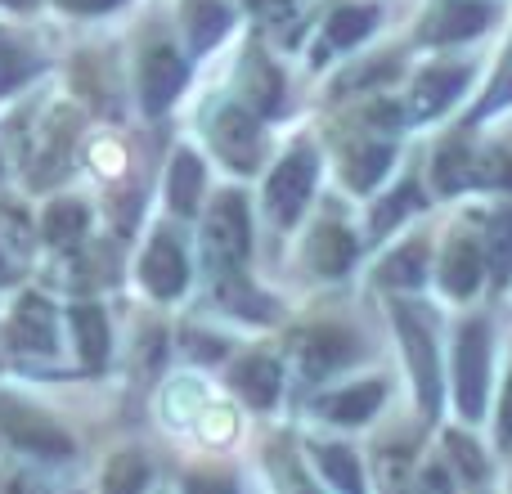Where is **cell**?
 <instances>
[{"label": "cell", "instance_id": "obj_44", "mask_svg": "<svg viewBox=\"0 0 512 494\" xmlns=\"http://www.w3.org/2000/svg\"><path fill=\"white\" fill-rule=\"evenodd\" d=\"M14 494H41V490H32V481H14Z\"/></svg>", "mask_w": 512, "mask_h": 494}, {"label": "cell", "instance_id": "obj_40", "mask_svg": "<svg viewBox=\"0 0 512 494\" xmlns=\"http://www.w3.org/2000/svg\"><path fill=\"white\" fill-rule=\"evenodd\" d=\"M243 5H248L256 18H265V23H279V18L292 14V5H297V0H243Z\"/></svg>", "mask_w": 512, "mask_h": 494}, {"label": "cell", "instance_id": "obj_16", "mask_svg": "<svg viewBox=\"0 0 512 494\" xmlns=\"http://www.w3.org/2000/svg\"><path fill=\"white\" fill-rule=\"evenodd\" d=\"M495 18V5L486 0H436V9L427 14L423 23V41L427 45H454V41H468V36H481Z\"/></svg>", "mask_w": 512, "mask_h": 494}, {"label": "cell", "instance_id": "obj_26", "mask_svg": "<svg viewBox=\"0 0 512 494\" xmlns=\"http://www.w3.org/2000/svg\"><path fill=\"white\" fill-rule=\"evenodd\" d=\"M481 256H486V274L495 279V288H504L512 279V198L504 207L481 216Z\"/></svg>", "mask_w": 512, "mask_h": 494}, {"label": "cell", "instance_id": "obj_12", "mask_svg": "<svg viewBox=\"0 0 512 494\" xmlns=\"http://www.w3.org/2000/svg\"><path fill=\"white\" fill-rule=\"evenodd\" d=\"M472 63H432L427 72H418L414 90H409L405 122H432V117L450 113V104L468 90Z\"/></svg>", "mask_w": 512, "mask_h": 494}, {"label": "cell", "instance_id": "obj_39", "mask_svg": "<svg viewBox=\"0 0 512 494\" xmlns=\"http://www.w3.org/2000/svg\"><path fill=\"white\" fill-rule=\"evenodd\" d=\"M450 477H445V468L441 463H432V468H423L414 477V494H450Z\"/></svg>", "mask_w": 512, "mask_h": 494}, {"label": "cell", "instance_id": "obj_20", "mask_svg": "<svg viewBox=\"0 0 512 494\" xmlns=\"http://www.w3.org/2000/svg\"><path fill=\"white\" fill-rule=\"evenodd\" d=\"M391 162H396V144L391 140H355L342 149V180L355 194H369L391 171Z\"/></svg>", "mask_w": 512, "mask_h": 494}, {"label": "cell", "instance_id": "obj_30", "mask_svg": "<svg viewBox=\"0 0 512 494\" xmlns=\"http://www.w3.org/2000/svg\"><path fill=\"white\" fill-rule=\"evenodd\" d=\"M86 230H90V212H86V203H77V198H54L41 216V239L50 247H59V252L77 247L86 239Z\"/></svg>", "mask_w": 512, "mask_h": 494}, {"label": "cell", "instance_id": "obj_43", "mask_svg": "<svg viewBox=\"0 0 512 494\" xmlns=\"http://www.w3.org/2000/svg\"><path fill=\"white\" fill-rule=\"evenodd\" d=\"M14 261H9V252H5V243H0V288H5V283H14Z\"/></svg>", "mask_w": 512, "mask_h": 494}, {"label": "cell", "instance_id": "obj_6", "mask_svg": "<svg viewBox=\"0 0 512 494\" xmlns=\"http://www.w3.org/2000/svg\"><path fill=\"white\" fill-rule=\"evenodd\" d=\"M0 436H5L14 450L32 454V459H45V463H63L77 450V441H72L45 409L27 405V400L9 396V391L0 396Z\"/></svg>", "mask_w": 512, "mask_h": 494}, {"label": "cell", "instance_id": "obj_8", "mask_svg": "<svg viewBox=\"0 0 512 494\" xmlns=\"http://www.w3.org/2000/svg\"><path fill=\"white\" fill-rule=\"evenodd\" d=\"M212 149L216 158L225 162L230 171H243V176H252L256 167H261L265 158V135H261V117L248 113L243 104H225L221 113L212 117Z\"/></svg>", "mask_w": 512, "mask_h": 494}, {"label": "cell", "instance_id": "obj_37", "mask_svg": "<svg viewBox=\"0 0 512 494\" xmlns=\"http://www.w3.org/2000/svg\"><path fill=\"white\" fill-rule=\"evenodd\" d=\"M180 494H239V477H230V472H189Z\"/></svg>", "mask_w": 512, "mask_h": 494}, {"label": "cell", "instance_id": "obj_2", "mask_svg": "<svg viewBox=\"0 0 512 494\" xmlns=\"http://www.w3.org/2000/svg\"><path fill=\"white\" fill-rule=\"evenodd\" d=\"M203 270H225V265H248L252 256V212L248 194L221 189L203 212V234H198Z\"/></svg>", "mask_w": 512, "mask_h": 494}, {"label": "cell", "instance_id": "obj_1", "mask_svg": "<svg viewBox=\"0 0 512 494\" xmlns=\"http://www.w3.org/2000/svg\"><path fill=\"white\" fill-rule=\"evenodd\" d=\"M391 324H396L400 351H405V369H409V378H414L423 418L436 423L441 405H445V378H441V342H436L432 319L418 306H409V301H391Z\"/></svg>", "mask_w": 512, "mask_h": 494}, {"label": "cell", "instance_id": "obj_3", "mask_svg": "<svg viewBox=\"0 0 512 494\" xmlns=\"http://www.w3.org/2000/svg\"><path fill=\"white\" fill-rule=\"evenodd\" d=\"M432 189L436 198H454L468 189H512V158L481 153L468 140H450L432 158Z\"/></svg>", "mask_w": 512, "mask_h": 494}, {"label": "cell", "instance_id": "obj_36", "mask_svg": "<svg viewBox=\"0 0 512 494\" xmlns=\"http://www.w3.org/2000/svg\"><path fill=\"white\" fill-rule=\"evenodd\" d=\"M185 351L194 355L198 364H216V360H225V355H230V342H225L221 333H207V328H189Z\"/></svg>", "mask_w": 512, "mask_h": 494}, {"label": "cell", "instance_id": "obj_17", "mask_svg": "<svg viewBox=\"0 0 512 494\" xmlns=\"http://www.w3.org/2000/svg\"><path fill=\"white\" fill-rule=\"evenodd\" d=\"M436 279H441L445 297H454V301L477 297L481 283H486V256H481V243L472 239V234H454V239L441 247V270H436Z\"/></svg>", "mask_w": 512, "mask_h": 494}, {"label": "cell", "instance_id": "obj_10", "mask_svg": "<svg viewBox=\"0 0 512 494\" xmlns=\"http://www.w3.org/2000/svg\"><path fill=\"white\" fill-rule=\"evenodd\" d=\"M360 252H364V243H360V234H355L351 225L319 221V225H310L306 243H301V265H306L315 279L333 283V279H346V274L355 270Z\"/></svg>", "mask_w": 512, "mask_h": 494}, {"label": "cell", "instance_id": "obj_4", "mask_svg": "<svg viewBox=\"0 0 512 494\" xmlns=\"http://www.w3.org/2000/svg\"><path fill=\"white\" fill-rule=\"evenodd\" d=\"M315 176H319V158L310 144H292L274 171L265 176V216H270L274 230H297L301 216L310 207V194H315Z\"/></svg>", "mask_w": 512, "mask_h": 494}, {"label": "cell", "instance_id": "obj_32", "mask_svg": "<svg viewBox=\"0 0 512 494\" xmlns=\"http://www.w3.org/2000/svg\"><path fill=\"white\" fill-rule=\"evenodd\" d=\"M149 486H153V463L140 450H122L108 459L104 494H149Z\"/></svg>", "mask_w": 512, "mask_h": 494}, {"label": "cell", "instance_id": "obj_42", "mask_svg": "<svg viewBox=\"0 0 512 494\" xmlns=\"http://www.w3.org/2000/svg\"><path fill=\"white\" fill-rule=\"evenodd\" d=\"M63 9H72V14H104V9L122 5V0H59Z\"/></svg>", "mask_w": 512, "mask_h": 494}, {"label": "cell", "instance_id": "obj_15", "mask_svg": "<svg viewBox=\"0 0 512 494\" xmlns=\"http://www.w3.org/2000/svg\"><path fill=\"white\" fill-rule=\"evenodd\" d=\"M225 382H230V391L248 409H256V414H270V409L279 405L283 369H279V360H270V355L248 351V355H239V360L230 364V378H225Z\"/></svg>", "mask_w": 512, "mask_h": 494}, {"label": "cell", "instance_id": "obj_11", "mask_svg": "<svg viewBox=\"0 0 512 494\" xmlns=\"http://www.w3.org/2000/svg\"><path fill=\"white\" fill-rule=\"evenodd\" d=\"M207 283H212V297L225 315L248 319V324H274L283 315L279 297H270L265 288H256L248 265H225V270H207Z\"/></svg>", "mask_w": 512, "mask_h": 494}, {"label": "cell", "instance_id": "obj_14", "mask_svg": "<svg viewBox=\"0 0 512 494\" xmlns=\"http://www.w3.org/2000/svg\"><path fill=\"white\" fill-rule=\"evenodd\" d=\"M9 346L23 355H54L59 351V315L41 292H23L9 315Z\"/></svg>", "mask_w": 512, "mask_h": 494}, {"label": "cell", "instance_id": "obj_21", "mask_svg": "<svg viewBox=\"0 0 512 494\" xmlns=\"http://www.w3.org/2000/svg\"><path fill=\"white\" fill-rule=\"evenodd\" d=\"M203 189H207V171L198 162L194 149H176L167 167V207L180 221H194L198 207H203Z\"/></svg>", "mask_w": 512, "mask_h": 494}, {"label": "cell", "instance_id": "obj_9", "mask_svg": "<svg viewBox=\"0 0 512 494\" xmlns=\"http://www.w3.org/2000/svg\"><path fill=\"white\" fill-rule=\"evenodd\" d=\"M140 283L153 301H176L189 288V247L176 230L162 225L140 256Z\"/></svg>", "mask_w": 512, "mask_h": 494}, {"label": "cell", "instance_id": "obj_45", "mask_svg": "<svg viewBox=\"0 0 512 494\" xmlns=\"http://www.w3.org/2000/svg\"><path fill=\"white\" fill-rule=\"evenodd\" d=\"M5 5H14V9H32L36 0H5Z\"/></svg>", "mask_w": 512, "mask_h": 494}, {"label": "cell", "instance_id": "obj_33", "mask_svg": "<svg viewBox=\"0 0 512 494\" xmlns=\"http://www.w3.org/2000/svg\"><path fill=\"white\" fill-rule=\"evenodd\" d=\"M445 454H450V463L463 472V481H468V486H481V481H486V472H490L486 468V450H481L468 432H450V436H445Z\"/></svg>", "mask_w": 512, "mask_h": 494}, {"label": "cell", "instance_id": "obj_35", "mask_svg": "<svg viewBox=\"0 0 512 494\" xmlns=\"http://www.w3.org/2000/svg\"><path fill=\"white\" fill-rule=\"evenodd\" d=\"M512 104V45H508V54H504V63H499V72H495V86H490V95L481 99L477 108H472V117H468V126H477V122H486V117H495V113H504V108Z\"/></svg>", "mask_w": 512, "mask_h": 494}, {"label": "cell", "instance_id": "obj_22", "mask_svg": "<svg viewBox=\"0 0 512 494\" xmlns=\"http://www.w3.org/2000/svg\"><path fill=\"white\" fill-rule=\"evenodd\" d=\"M378 18H382L378 5H346V9H337V14L328 18V27H324V36H319V45H315V63L333 59L337 50H355V45H360L364 36L378 27Z\"/></svg>", "mask_w": 512, "mask_h": 494}, {"label": "cell", "instance_id": "obj_34", "mask_svg": "<svg viewBox=\"0 0 512 494\" xmlns=\"http://www.w3.org/2000/svg\"><path fill=\"white\" fill-rule=\"evenodd\" d=\"M32 72H36V59L23 50V45H14L5 32H0V95L18 90L23 81H32Z\"/></svg>", "mask_w": 512, "mask_h": 494}, {"label": "cell", "instance_id": "obj_29", "mask_svg": "<svg viewBox=\"0 0 512 494\" xmlns=\"http://www.w3.org/2000/svg\"><path fill=\"white\" fill-rule=\"evenodd\" d=\"M427 256H432V243L418 234V239H409V243H400L396 252L387 256V261L378 265V283L382 288H423V279H427Z\"/></svg>", "mask_w": 512, "mask_h": 494}, {"label": "cell", "instance_id": "obj_24", "mask_svg": "<svg viewBox=\"0 0 512 494\" xmlns=\"http://www.w3.org/2000/svg\"><path fill=\"white\" fill-rule=\"evenodd\" d=\"M427 203H432V198H423V185H418L414 176L400 180V185L391 189L387 198H378V203H373V212H369V239L373 243L391 239V234H396L414 212H423Z\"/></svg>", "mask_w": 512, "mask_h": 494}, {"label": "cell", "instance_id": "obj_13", "mask_svg": "<svg viewBox=\"0 0 512 494\" xmlns=\"http://www.w3.org/2000/svg\"><path fill=\"white\" fill-rule=\"evenodd\" d=\"M189 81V63L171 45H149L140 59V104L149 117H162L180 99Z\"/></svg>", "mask_w": 512, "mask_h": 494}, {"label": "cell", "instance_id": "obj_23", "mask_svg": "<svg viewBox=\"0 0 512 494\" xmlns=\"http://www.w3.org/2000/svg\"><path fill=\"white\" fill-rule=\"evenodd\" d=\"M239 90H243V108L256 117H274L283 108V72L261 50H252L248 63H243Z\"/></svg>", "mask_w": 512, "mask_h": 494}, {"label": "cell", "instance_id": "obj_25", "mask_svg": "<svg viewBox=\"0 0 512 494\" xmlns=\"http://www.w3.org/2000/svg\"><path fill=\"white\" fill-rule=\"evenodd\" d=\"M72 144H77V117H72V113H54V122L45 126L41 149H36V162H32V180H36V185H50V180H59L63 171H68Z\"/></svg>", "mask_w": 512, "mask_h": 494}, {"label": "cell", "instance_id": "obj_18", "mask_svg": "<svg viewBox=\"0 0 512 494\" xmlns=\"http://www.w3.org/2000/svg\"><path fill=\"white\" fill-rule=\"evenodd\" d=\"M387 400V382L382 378H364V382H351L342 391H328V396L315 400V414L333 427H364L373 414L382 409Z\"/></svg>", "mask_w": 512, "mask_h": 494}, {"label": "cell", "instance_id": "obj_5", "mask_svg": "<svg viewBox=\"0 0 512 494\" xmlns=\"http://www.w3.org/2000/svg\"><path fill=\"white\" fill-rule=\"evenodd\" d=\"M364 355H369V346L360 342V333H351L342 324H310L292 337V360H297V373L306 387L337 378L342 369L360 364Z\"/></svg>", "mask_w": 512, "mask_h": 494}, {"label": "cell", "instance_id": "obj_31", "mask_svg": "<svg viewBox=\"0 0 512 494\" xmlns=\"http://www.w3.org/2000/svg\"><path fill=\"white\" fill-rule=\"evenodd\" d=\"M265 472H270L274 494H324L315 481H310V472L301 468L297 450H292L288 441L265 445Z\"/></svg>", "mask_w": 512, "mask_h": 494}, {"label": "cell", "instance_id": "obj_7", "mask_svg": "<svg viewBox=\"0 0 512 494\" xmlns=\"http://www.w3.org/2000/svg\"><path fill=\"white\" fill-rule=\"evenodd\" d=\"M486 391H490V324L468 319L454 342V400L468 423L486 418Z\"/></svg>", "mask_w": 512, "mask_h": 494}, {"label": "cell", "instance_id": "obj_27", "mask_svg": "<svg viewBox=\"0 0 512 494\" xmlns=\"http://www.w3.org/2000/svg\"><path fill=\"white\" fill-rule=\"evenodd\" d=\"M310 459L319 463V472L328 477V486L337 494H369L364 490V468L355 459L351 445H333V441H306Z\"/></svg>", "mask_w": 512, "mask_h": 494}, {"label": "cell", "instance_id": "obj_38", "mask_svg": "<svg viewBox=\"0 0 512 494\" xmlns=\"http://www.w3.org/2000/svg\"><path fill=\"white\" fill-rule=\"evenodd\" d=\"M387 77H396V59L391 63H364L360 72H351V77H342L337 81V90H360V86H378V81H387Z\"/></svg>", "mask_w": 512, "mask_h": 494}, {"label": "cell", "instance_id": "obj_19", "mask_svg": "<svg viewBox=\"0 0 512 494\" xmlns=\"http://www.w3.org/2000/svg\"><path fill=\"white\" fill-rule=\"evenodd\" d=\"M68 328H72V342H77V355L90 373H99L113 355V328H108V315L104 306L95 301H77L68 310Z\"/></svg>", "mask_w": 512, "mask_h": 494}, {"label": "cell", "instance_id": "obj_28", "mask_svg": "<svg viewBox=\"0 0 512 494\" xmlns=\"http://www.w3.org/2000/svg\"><path fill=\"white\" fill-rule=\"evenodd\" d=\"M234 14L225 0H185V36H189V50L207 54L225 32H230Z\"/></svg>", "mask_w": 512, "mask_h": 494}, {"label": "cell", "instance_id": "obj_41", "mask_svg": "<svg viewBox=\"0 0 512 494\" xmlns=\"http://www.w3.org/2000/svg\"><path fill=\"white\" fill-rule=\"evenodd\" d=\"M499 450H512V373H508L504 400H499Z\"/></svg>", "mask_w": 512, "mask_h": 494}]
</instances>
